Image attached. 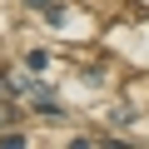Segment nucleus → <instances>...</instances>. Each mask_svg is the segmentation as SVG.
Returning a JSON list of instances; mask_svg holds the SVG:
<instances>
[{
	"label": "nucleus",
	"mask_w": 149,
	"mask_h": 149,
	"mask_svg": "<svg viewBox=\"0 0 149 149\" xmlns=\"http://www.w3.org/2000/svg\"><path fill=\"white\" fill-rule=\"evenodd\" d=\"M25 5H35V10H50V5H55V0H25Z\"/></svg>",
	"instance_id": "nucleus-1"
}]
</instances>
